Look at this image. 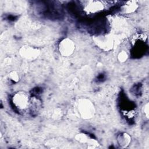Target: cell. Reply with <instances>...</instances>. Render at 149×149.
Listing matches in <instances>:
<instances>
[{"label": "cell", "instance_id": "1", "mask_svg": "<svg viewBox=\"0 0 149 149\" xmlns=\"http://www.w3.org/2000/svg\"><path fill=\"white\" fill-rule=\"evenodd\" d=\"M78 110L83 118L88 119L91 118L94 113V107L92 102L89 100L84 98L79 101Z\"/></svg>", "mask_w": 149, "mask_h": 149}, {"label": "cell", "instance_id": "2", "mask_svg": "<svg viewBox=\"0 0 149 149\" xmlns=\"http://www.w3.org/2000/svg\"><path fill=\"white\" fill-rule=\"evenodd\" d=\"M12 102L14 106L18 109L24 110L29 107V98L26 93L23 91H19L13 95Z\"/></svg>", "mask_w": 149, "mask_h": 149}, {"label": "cell", "instance_id": "3", "mask_svg": "<svg viewBox=\"0 0 149 149\" xmlns=\"http://www.w3.org/2000/svg\"><path fill=\"white\" fill-rule=\"evenodd\" d=\"M58 49L62 55L64 56H69L73 53L75 49V44L71 39L66 38L60 41L58 45Z\"/></svg>", "mask_w": 149, "mask_h": 149}, {"label": "cell", "instance_id": "4", "mask_svg": "<svg viewBox=\"0 0 149 149\" xmlns=\"http://www.w3.org/2000/svg\"><path fill=\"white\" fill-rule=\"evenodd\" d=\"M19 53L23 58L29 61H33L38 57L40 51L36 48L24 45L20 49Z\"/></svg>", "mask_w": 149, "mask_h": 149}, {"label": "cell", "instance_id": "5", "mask_svg": "<svg viewBox=\"0 0 149 149\" xmlns=\"http://www.w3.org/2000/svg\"><path fill=\"white\" fill-rule=\"evenodd\" d=\"M104 5L100 1H90L85 5L84 9L88 13H95L103 10Z\"/></svg>", "mask_w": 149, "mask_h": 149}, {"label": "cell", "instance_id": "6", "mask_svg": "<svg viewBox=\"0 0 149 149\" xmlns=\"http://www.w3.org/2000/svg\"><path fill=\"white\" fill-rule=\"evenodd\" d=\"M131 141V137L126 133H122L118 136V143L119 145L122 147H126Z\"/></svg>", "mask_w": 149, "mask_h": 149}, {"label": "cell", "instance_id": "7", "mask_svg": "<svg viewBox=\"0 0 149 149\" xmlns=\"http://www.w3.org/2000/svg\"><path fill=\"white\" fill-rule=\"evenodd\" d=\"M137 7V5L136 2L129 1L126 5L123 6V10L126 13H131L136 10Z\"/></svg>", "mask_w": 149, "mask_h": 149}, {"label": "cell", "instance_id": "8", "mask_svg": "<svg viewBox=\"0 0 149 149\" xmlns=\"http://www.w3.org/2000/svg\"><path fill=\"white\" fill-rule=\"evenodd\" d=\"M9 77L10 79V80H12L14 82H17L19 81V77L18 74L15 71H13L11 72L9 74Z\"/></svg>", "mask_w": 149, "mask_h": 149}, {"label": "cell", "instance_id": "9", "mask_svg": "<svg viewBox=\"0 0 149 149\" xmlns=\"http://www.w3.org/2000/svg\"><path fill=\"white\" fill-rule=\"evenodd\" d=\"M76 138L77 141H79L81 143H86L88 141V137L86 134H77Z\"/></svg>", "mask_w": 149, "mask_h": 149}, {"label": "cell", "instance_id": "10", "mask_svg": "<svg viewBox=\"0 0 149 149\" xmlns=\"http://www.w3.org/2000/svg\"><path fill=\"white\" fill-rule=\"evenodd\" d=\"M128 58V55L125 51H121L118 54V59L120 62H125L127 60Z\"/></svg>", "mask_w": 149, "mask_h": 149}, {"label": "cell", "instance_id": "11", "mask_svg": "<svg viewBox=\"0 0 149 149\" xmlns=\"http://www.w3.org/2000/svg\"><path fill=\"white\" fill-rule=\"evenodd\" d=\"M148 103H147L146 105H144V115H146V116L148 118V111H149V109H148Z\"/></svg>", "mask_w": 149, "mask_h": 149}]
</instances>
